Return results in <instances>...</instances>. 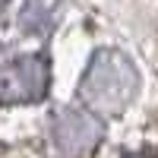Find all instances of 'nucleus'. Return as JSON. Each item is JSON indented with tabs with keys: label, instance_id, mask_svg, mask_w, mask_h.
Segmentation results:
<instances>
[{
	"label": "nucleus",
	"instance_id": "f257e3e1",
	"mask_svg": "<svg viewBox=\"0 0 158 158\" xmlns=\"http://www.w3.org/2000/svg\"><path fill=\"white\" fill-rule=\"evenodd\" d=\"M139 92V73L123 51L101 48L92 54L89 70L82 73L79 95H82L89 114L114 117L120 114Z\"/></svg>",
	"mask_w": 158,
	"mask_h": 158
},
{
	"label": "nucleus",
	"instance_id": "f03ea898",
	"mask_svg": "<svg viewBox=\"0 0 158 158\" xmlns=\"http://www.w3.org/2000/svg\"><path fill=\"white\" fill-rule=\"evenodd\" d=\"M48 57L29 54L0 67V104H29L48 92Z\"/></svg>",
	"mask_w": 158,
	"mask_h": 158
},
{
	"label": "nucleus",
	"instance_id": "7ed1b4c3",
	"mask_svg": "<svg viewBox=\"0 0 158 158\" xmlns=\"http://www.w3.org/2000/svg\"><path fill=\"white\" fill-rule=\"evenodd\" d=\"M54 146L60 149V155L67 158H82L89 152L98 149V142L104 136V127L95 114L79 111V108H67L57 114L54 120Z\"/></svg>",
	"mask_w": 158,
	"mask_h": 158
},
{
	"label": "nucleus",
	"instance_id": "20e7f679",
	"mask_svg": "<svg viewBox=\"0 0 158 158\" xmlns=\"http://www.w3.org/2000/svg\"><path fill=\"white\" fill-rule=\"evenodd\" d=\"M123 158H158V155H155L152 149H139V152H127Z\"/></svg>",
	"mask_w": 158,
	"mask_h": 158
}]
</instances>
